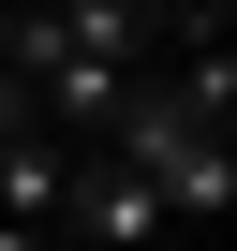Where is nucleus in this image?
Masks as SVG:
<instances>
[{
    "label": "nucleus",
    "mask_w": 237,
    "mask_h": 251,
    "mask_svg": "<svg viewBox=\"0 0 237 251\" xmlns=\"http://www.w3.org/2000/svg\"><path fill=\"white\" fill-rule=\"evenodd\" d=\"M59 207H74V148L59 133H0V222L15 236H59Z\"/></svg>",
    "instance_id": "2"
},
{
    "label": "nucleus",
    "mask_w": 237,
    "mask_h": 251,
    "mask_svg": "<svg viewBox=\"0 0 237 251\" xmlns=\"http://www.w3.org/2000/svg\"><path fill=\"white\" fill-rule=\"evenodd\" d=\"M104 163H134V177L163 192V222H178V236H222V222H237V148L207 133V118H178V103H163V74H134V103L104 118Z\"/></svg>",
    "instance_id": "1"
}]
</instances>
